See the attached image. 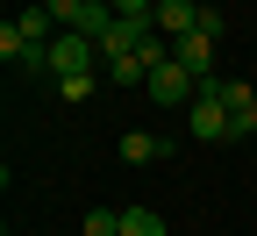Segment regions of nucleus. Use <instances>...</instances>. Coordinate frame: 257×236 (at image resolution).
Returning <instances> with one entry per match:
<instances>
[{"mask_svg":"<svg viewBox=\"0 0 257 236\" xmlns=\"http://www.w3.org/2000/svg\"><path fill=\"white\" fill-rule=\"evenodd\" d=\"M72 72H100V43L86 29H57L50 43V79H72Z\"/></svg>","mask_w":257,"mask_h":236,"instance_id":"nucleus-1","label":"nucleus"},{"mask_svg":"<svg viewBox=\"0 0 257 236\" xmlns=\"http://www.w3.org/2000/svg\"><path fill=\"white\" fill-rule=\"evenodd\" d=\"M186 136H200V143H229V136H236V115H229V108H221V100L200 86V100L186 108Z\"/></svg>","mask_w":257,"mask_h":236,"instance_id":"nucleus-2","label":"nucleus"},{"mask_svg":"<svg viewBox=\"0 0 257 236\" xmlns=\"http://www.w3.org/2000/svg\"><path fill=\"white\" fill-rule=\"evenodd\" d=\"M172 57L186 64L193 79H214V36H200V29H193V36H179V43H172Z\"/></svg>","mask_w":257,"mask_h":236,"instance_id":"nucleus-3","label":"nucleus"},{"mask_svg":"<svg viewBox=\"0 0 257 236\" xmlns=\"http://www.w3.org/2000/svg\"><path fill=\"white\" fill-rule=\"evenodd\" d=\"M172 158V136H157V129H128L121 136V165H157Z\"/></svg>","mask_w":257,"mask_h":236,"instance_id":"nucleus-4","label":"nucleus"},{"mask_svg":"<svg viewBox=\"0 0 257 236\" xmlns=\"http://www.w3.org/2000/svg\"><path fill=\"white\" fill-rule=\"evenodd\" d=\"M193 29H200V8H193V0H157V36H193Z\"/></svg>","mask_w":257,"mask_h":236,"instance_id":"nucleus-5","label":"nucleus"},{"mask_svg":"<svg viewBox=\"0 0 257 236\" xmlns=\"http://www.w3.org/2000/svg\"><path fill=\"white\" fill-rule=\"evenodd\" d=\"M200 86H207V93H214L229 115H243L250 100H257V86H250V79H221V72H214V79H200Z\"/></svg>","mask_w":257,"mask_h":236,"instance_id":"nucleus-6","label":"nucleus"},{"mask_svg":"<svg viewBox=\"0 0 257 236\" xmlns=\"http://www.w3.org/2000/svg\"><path fill=\"white\" fill-rule=\"evenodd\" d=\"M15 22H22V36H29V43H43V50L57 43V15H50V8H22Z\"/></svg>","mask_w":257,"mask_h":236,"instance_id":"nucleus-7","label":"nucleus"},{"mask_svg":"<svg viewBox=\"0 0 257 236\" xmlns=\"http://www.w3.org/2000/svg\"><path fill=\"white\" fill-rule=\"evenodd\" d=\"M121 236H165V215L157 208H121Z\"/></svg>","mask_w":257,"mask_h":236,"instance_id":"nucleus-8","label":"nucleus"},{"mask_svg":"<svg viewBox=\"0 0 257 236\" xmlns=\"http://www.w3.org/2000/svg\"><path fill=\"white\" fill-rule=\"evenodd\" d=\"M57 93L79 108V100H93V93H100V72H72V79H57Z\"/></svg>","mask_w":257,"mask_h":236,"instance_id":"nucleus-9","label":"nucleus"},{"mask_svg":"<svg viewBox=\"0 0 257 236\" xmlns=\"http://www.w3.org/2000/svg\"><path fill=\"white\" fill-rule=\"evenodd\" d=\"M79 229H86V236H121V208H93Z\"/></svg>","mask_w":257,"mask_h":236,"instance_id":"nucleus-10","label":"nucleus"},{"mask_svg":"<svg viewBox=\"0 0 257 236\" xmlns=\"http://www.w3.org/2000/svg\"><path fill=\"white\" fill-rule=\"evenodd\" d=\"M121 22H157V0H114Z\"/></svg>","mask_w":257,"mask_h":236,"instance_id":"nucleus-11","label":"nucleus"},{"mask_svg":"<svg viewBox=\"0 0 257 236\" xmlns=\"http://www.w3.org/2000/svg\"><path fill=\"white\" fill-rule=\"evenodd\" d=\"M200 36L221 43V36H229V15H221V8H200Z\"/></svg>","mask_w":257,"mask_h":236,"instance_id":"nucleus-12","label":"nucleus"},{"mask_svg":"<svg viewBox=\"0 0 257 236\" xmlns=\"http://www.w3.org/2000/svg\"><path fill=\"white\" fill-rule=\"evenodd\" d=\"M236 136H257V100H250L243 115H236Z\"/></svg>","mask_w":257,"mask_h":236,"instance_id":"nucleus-13","label":"nucleus"},{"mask_svg":"<svg viewBox=\"0 0 257 236\" xmlns=\"http://www.w3.org/2000/svg\"><path fill=\"white\" fill-rule=\"evenodd\" d=\"M86 8H107V15H114V0H86Z\"/></svg>","mask_w":257,"mask_h":236,"instance_id":"nucleus-14","label":"nucleus"}]
</instances>
